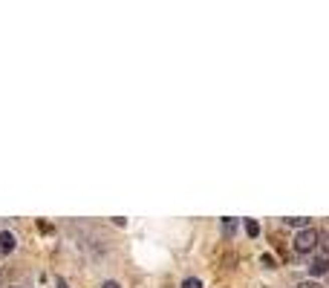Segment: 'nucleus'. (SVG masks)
<instances>
[{
  "label": "nucleus",
  "instance_id": "nucleus-10",
  "mask_svg": "<svg viewBox=\"0 0 329 288\" xmlns=\"http://www.w3.org/2000/svg\"><path fill=\"white\" fill-rule=\"evenodd\" d=\"M297 288H323V285H320V282H315V279H303Z\"/></svg>",
  "mask_w": 329,
  "mask_h": 288
},
{
  "label": "nucleus",
  "instance_id": "nucleus-11",
  "mask_svg": "<svg viewBox=\"0 0 329 288\" xmlns=\"http://www.w3.org/2000/svg\"><path fill=\"white\" fill-rule=\"evenodd\" d=\"M101 288H121V285H118L116 279H107V282H104V285H101Z\"/></svg>",
  "mask_w": 329,
  "mask_h": 288
},
{
  "label": "nucleus",
  "instance_id": "nucleus-12",
  "mask_svg": "<svg viewBox=\"0 0 329 288\" xmlns=\"http://www.w3.org/2000/svg\"><path fill=\"white\" fill-rule=\"evenodd\" d=\"M55 288H67V282H64V279H58V285H55Z\"/></svg>",
  "mask_w": 329,
  "mask_h": 288
},
{
  "label": "nucleus",
  "instance_id": "nucleus-5",
  "mask_svg": "<svg viewBox=\"0 0 329 288\" xmlns=\"http://www.w3.org/2000/svg\"><path fill=\"white\" fill-rule=\"evenodd\" d=\"M234 230H237V219H234V216L223 219V233H225V236H231Z\"/></svg>",
  "mask_w": 329,
  "mask_h": 288
},
{
  "label": "nucleus",
  "instance_id": "nucleus-4",
  "mask_svg": "<svg viewBox=\"0 0 329 288\" xmlns=\"http://www.w3.org/2000/svg\"><path fill=\"white\" fill-rule=\"evenodd\" d=\"M283 222H286V225H289V228H309V219L306 216H289V219H283Z\"/></svg>",
  "mask_w": 329,
  "mask_h": 288
},
{
  "label": "nucleus",
  "instance_id": "nucleus-3",
  "mask_svg": "<svg viewBox=\"0 0 329 288\" xmlns=\"http://www.w3.org/2000/svg\"><path fill=\"white\" fill-rule=\"evenodd\" d=\"M15 233L12 230H3V233H0V251L3 253H9V251H15Z\"/></svg>",
  "mask_w": 329,
  "mask_h": 288
},
{
  "label": "nucleus",
  "instance_id": "nucleus-6",
  "mask_svg": "<svg viewBox=\"0 0 329 288\" xmlns=\"http://www.w3.org/2000/svg\"><path fill=\"white\" fill-rule=\"evenodd\" d=\"M246 233H248V236H257V233H260V225L254 222V219H246Z\"/></svg>",
  "mask_w": 329,
  "mask_h": 288
},
{
  "label": "nucleus",
  "instance_id": "nucleus-8",
  "mask_svg": "<svg viewBox=\"0 0 329 288\" xmlns=\"http://www.w3.org/2000/svg\"><path fill=\"white\" fill-rule=\"evenodd\" d=\"M320 251H323V256L329 259V233H320V245H317Z\"/></svg>",
  "mask_w": 329,
  "mask_h": 288
},
{
  "label": "nucleus",
  "instance_id": "nucleus-7",
  "mask_svg": "<svg viewBox=\"0 0 329 288\" xmlns=\"http://www.w3.org/2000/svg\"><path fill=\"white\" fill-rule=\"evenodd\" d=\"M182 288H202V279L200 276H188V279H182Z\"/></svg>",
  "mask_w": 329,
  "mask_h": 288
},
{
  "label": "nucleus",
  "instance_id": "nucleus-1",
  "mask_svg": "<svg viewBox=\"0 0 329 288\" xmlns=\"http://www.w3.org/2000/svg\"><path fill=\"white\" fill-rule=\"evenodd\" d=\"M317 245H320V233L315 228H303L294 236V251L297 253H312Z\"/></svg>",
  "mask_w": 329,
  "mask_h": 288
},
{
  "label": "nucleus",
  "instance_id": "nucleus-2",
  "mask_svg": "<svg viewBox=\"0 0 329 288\" xmlns=\"http://www.w3.org/2000/svg\"><path fill=\"white\" fill-rule=\"evenodd\" d=\"M329 271V259L326 256H315L312 262H309V274L312 276H320V274H326Z\"/></svg>",
  "mask_w": 329,
  "mask_h": 288
},
{
  "label": "nucleus",
  "instance_id": "nucleus-9",
  "mask_svg": "<svg viewBox=\"0 0 329 288\" xmlns=\"http://www.w3.org/2000/svg\"><path fill=\"white\" fill-rule=\"evenodd\" d=\"M260 262L266 265V268H274V265H277V262H274V256H271V253H263V259H260Z\"/></svg>",
  "mask_w": 329,
  "mask_h": 288
}]
</instances>
